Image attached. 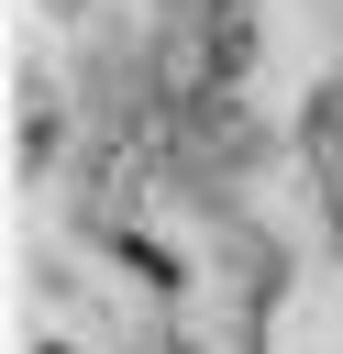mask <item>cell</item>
<instances>
[{
	"instance_id": "1",
	"label": "cell",
	"mask_w": 343,
	"mask_h": 354,
	"mask_svg": "<svg viewBox=\"0 0 343 354\" xmlns=\"http://www.w3.org/2000/svg\"><path fill=\"white\" fill-rule=\"evenodd\" d=\"M310 144H321V188H332V210H343V88L310 100Z\"/></svg>"
}]
</instances>
